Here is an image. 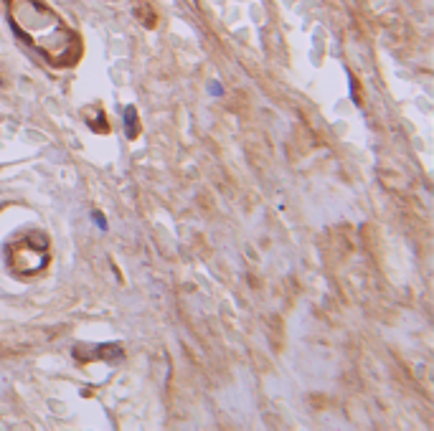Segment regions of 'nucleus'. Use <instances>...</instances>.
I'll return each mask as SVG.
<instances>
[{
    "instance_id": "1",
    "label": "nucleus",
    "mask_w": 434,
    "mask_h": 431,
    "mask_svg": "<svg viewBox=\"0 0 434 431\" xmlns=\"http://www.w3.org/2000/svg\"><path fill=\"white\" fill-rule=\"evenodd\" d=\"M8 23L13 33L28 43L53 69H71L79 64L84 46L74 28L41 0H5Z\"/></svg>"
},
{
    "instance_id": "2",
    "label": "nucleus",
    "mask_w": 434,
    "mask_h": 431,
    "mask_svg": "<svg viewBox=\"0 0 434 431\" xmlns=\"http://www.w3.org/2000/svg\"><path fill=\"white\" fill-rule=\"evenodd\" d=\"M5 264L15 279H31L51 264V244L41 231H31L5 244Z\"/></svg>"
},
{
    "instance_id": "3",
    "label": "nucleus",
    "mask_w": 434,
    "mask_h": 431,
    "mask_svg": "<svg viewBox=\"0 0 434 431\" xmlns=\"http://www.w3.org/2000/svg\"><path fill=\"white\" fill-rule=\"evenodd\" d=\"M74 358L77 363H94V360H102V363H122L125 360V350L117 343H97V345H84L77 343L74 345Z\"/></svg>"
},
{
    "instance_id": "4",
    "label": "nucleus",
    "mask_w": 434,
    "mask_h": 431,
    "mask_svg": "<svg viewBox=\"0 0 434 431\" xmlns=\"http://www.w3.org/2000/svg\"><path fill=\"white\" fill-rule=\"evenodd\" d=\"M84 122L89 125L91 132H97V134H109V120H107V114H104V109H102V104H91V107H84Z\"/></svg>"
},
{
    "instance_id": "5",
    "label": "nucleus",
    "mask_w": 434,
    "mask_h": 431,
    "mask_svg": "<svg viewBox=\"0 0 434 431\" xmlns=\"http://www.w3.org/2000/svg\"><path fill=\"white\" fill-rule=\"evenodd\" d=\"M140 117H137V109L135 107H125V134L127 140H137L140 137Z\"/></svg>"
},
{
    "instance_id": "6",
    "label": "nucleus",
    "mask_w": 434,
    "mask_h": 431,
    "mask_svg": "<svg viewBox=\"0 0 434 431\" xmlns=\"http://www.w3.org/2000/svg\"><path fill=\"white\" fill-rule=\"evenodd\" d=\"M135 15L140 18V23H142L145 28H155V26H158V15H155V10L147 8V5H137V8H135Z\"/></svg>"
},
{
    "instance_id": "7",
    "label": "nucleus",
    "mask_w": 434,
    "mask_h": 431,
    "mask_svg": "<svg viewBox=\"0 0 434 431\" xmlns=\"http://www.w3.org/2000/svg\"><path fill=\"white\" fill-rule=\"evenodd\" d=\"M94 221H97V226H99V228H107V223H104V218H102V213H99V211H94Z\"/></svg>"
},
{
    "instance_id": "8",
    "label": "nucleus",
    "mask_w": 434,
    "mask_h": 431,
    "mask_svg": "<svg viewBox=\"0 0 434 431\" xmlns=\"http://www.w3.org/2000/svg\"><path fill=\"white\" fill-rule=\"evenodd\" d=\"M211 91H214V96H221V94H223V86L218 84V82H211Z\"/></svg>"
},
{
    "instance_id": "9",
    "label": "nucleus",
    "mask_w": 434,
    "mask_h": 431,
    "mask_svg": "<svg viewBox=\"0 0 434 431\" xmlns=\"http://www.w3.org/2000/svg\"><path fill=\"white\" fill-rule=\"evenodd\" d=\"M0 84H3V82H0Z\"/></svg>"
}]
</instances>
